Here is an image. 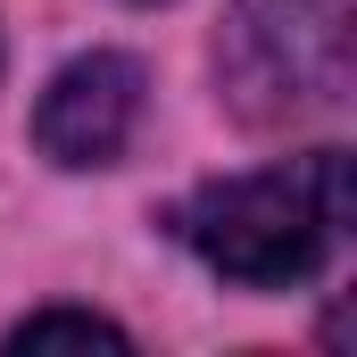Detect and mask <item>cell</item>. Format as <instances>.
Returning <instances> with one entry per match:
<instances>
[{
  "label": "cell",
  "instance_id": "1",
  "mask_svg": "<svg viewBox=\"0 0 357 357\" xmlns=\"http://www.w3.org/2000/svg\"><path fill=\"white\" fill-rule=\"evenodd\" d=\"M175 233L225 282H250V291L307 282L349 233V150H307L291 167L208 183L175 208Z\"/></svg>",
  "mask_w": 357,
  "mask_h": 357
},
{
  "label": "cell",
  "instance_id": "2",
  "mask_svg": "<svg viewBox=\"0 0 357 357\" xmlns=\"http://www.w3.org/2000/svg\"><path fill=\"white\" fill-rule=\"evenodd\" d=\"M216 75L250 125H299L341 108L357 84L349 0H233L216 33Z\"/></svg>",
  "mask_w": 357,
  "mask_h": 357
},
{
  "label": "cell",
  "instance_id": "3",
  "mask_svg": "<svg viewBox=\"0 0 357 357\" xmlns=\"http://www.w3.org/2000/svg\"><path fill=\"white\" fill-rule=\"evenodd\" d=\"M133 125H142V67L125 50H91L75 67H59V84L42 91V116H33V133H42V150L59 167L125 158Z\"/></svg>",
  "mask_w": 357,
  "mask_h": 357
},
{
  "label": "cell",
  "instance_id": "4",
  "mask_svg": "<svg viewBox=\"0 0 357 357\" xmlns=\"http://www.w3.org/2000/svg\"><path fill=\"white\" fill-rule=\"evenodd\" d=\"M8 349H133L108 316H84V307H50V316H25L8 333Z\"/></svg>",
  "mask_w": 357,
  "mask_h": 357
}]
</instances>
